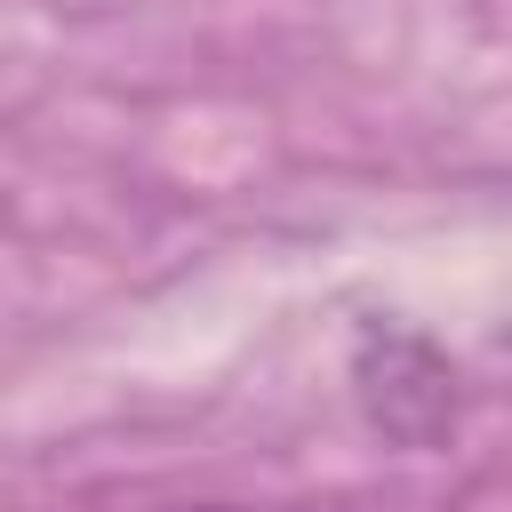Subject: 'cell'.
Masks as SVG:
<instances>
[{
    "instance_id": "obj_1",
    "label": "cell",
    "mask_w": 512,
    "mask_h": 512,
    "mask_svg": "<svg viewBox=\"0 0 512 512\" xmlns=\"http://www.w3.org/2000/svg\"><path fill=\"white\" fill-rule=\"evenodd\" d=\"M192 512H248V504H192Z\"/></svg>"
}]
</instances>
